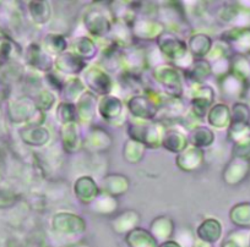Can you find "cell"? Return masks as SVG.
<instances>
[{"label":"cell","mask_w":250,"mask_h":247,"mask_svg":"<svg viewBox=\"0 0 250 247\" xmlns=\"http://www.w3.org/2000/svg\"><path fill=\"white\" fill-rule=\"evenodd\" d=\"M58 115H59V119L62 121H71L76 115V109L71 104H60L59 109H58Z\"/></svg>","instance_id":"ffe728a7"},{"label":"cell","mask_w":250,"mask_h":247,"mask_svg":"<svg viewBox=\"0 0 250 247\" xmlns=\"http://www.w3.org/2000/svg\"><path fill=\"white\" fill-rule=\"evenodd\" d=\"M57 65L59 66L60 70L65 71V73L74 74L79 73L85 66V63H83V59L80 57H78V55L62 54L57 60Z\"/></svg>","instance_id":"52a82bcc"},{"label":"cell","mask_w":250,"mask_h":247,"mask_svg":"<svg viewBox=\"0 0 250 247\" xmlns=\"http://www.w3.org/2000/svg\"><path fill=\"white\" fill-rule=\"evenodd\" d=\"M130 110L134 115H138L139 117H145L150 119L156 114V105L150 99L145 97H135L129 103Z\"/></svg>","instance_id":"3957f363"},{"label":"cell","mask_w":250,"mask_h":247,"mask_svg":"<svg viewBox=\"0 0 250 247\" xmlns=\"http://www.w3.org/2000/svg\"><path fill=\"white\" fill-rule=\"evenodd\" d=\"M191 140H193V143L196 147H203V146H208L212 142L213 135L208 129L198 128L194 130Z\"/></svg>","instance_id":"9a60e30c"},{"label":"cell","mask_w":250,"mask_h":247,"mask_svg":"<svg viewBox=\"0 0 250 247\" xmlns=\"http://www.w3.org/2000/svg\"><path fill=\"white\" fill-rule=\"evenodd\" d=\"M75 191L78 192L79 197L83 201H88L97 196V188H96L95 182L90 177L87 179V186H83L81 179L79 180L78 185L75 186Z\"/></svg>","instance_id":"4fadbf2b"},{"label":"cell","mask_w":250,"mask_h":247,"mask_svg":"<svg viewBox=\"0 0 250 247\" xmlns=\"http://www.w3.org/2000/svg\"><path fill=\"white\" fill-rule=\"evenodd\" d=\"M54 227L64 232H79L85 229V223L75 215L59 214L54 218Z\"/></svg>","instance_id":"6da1fadb"},{"label":"cell","mask_w":250,"mask_h":247,"mask_svg":"<svg viewBox=\"0 0 250 247\" xmlns=\"http://www.w3.org/2000/svg\"><path fill=\"white\" fill-rule=\"evenodd\" d=\"M75 50H78L79 55L87 57V59H90L96 52L93 43L90 39H87V38H83V39L79 40L75 44Z\"/></svg>","instance_id":"d6986e66"},{"label":"cell","mask_w":250,"mask_h":247,"mask_svg":"<svg viewBox=\"0 0 250 247\" xmlns=\"http://www.w3.org/2000/svg\"><path fill=\"white\" fill-rule=\"evenodd\" d=\"M199 237L203 240L204 242H212L217 241L218 237L221 235V225L217 220L215 219H208L199 227L198 229Z\"/></svg>","instance_id":"5b68a950"},{"label":"cell","mask_w":250,"mask_h":247,"mask_svg":"<svg viewBox=\"0 0 250 247\" xmlns=\"http://www.w3.org/2000/svg\"><path fill=\"white\" fill-rule=\"evenodd\" d=\"M228 116L229 115H228V109L226 105H216V108H213L210 114V122L217 128H222L223 125H226Z\"/></svg>","instance_id":"2e32d148"},{"label":"cell","mask_w":250,"mask_h":247,"mask_svg":"<svg viewBox=\"0 0 250 247\" xmlns=\"http://www.w3.org/2000/svg\"><path fill=\"white\" fill-rule=\"evenodd\" d=\"M208 74H210V66L204 60H198L196 63H194L190 71H189L190 77L195 78L196 81L201 80V78H205Z\"/></svg>","instance_id":"e0dca14e"},{"label":"cell","mask_w":250,"mask_h":247,"mask_svg":"<svg viewBox=\"0 0 250 247\" xmlns=\"http://www.w3.org/2000/svg\"><path fill=\"white\" fill-rule=\"evenodd\" d=\"M64 130L66 131L65 136H62L65 148L76 147L79 145V133H76V126L74 124H68V125H65Z\"/></svg>","instance_id":"ac0fdd59"},{"label":"cell","mask_w":250,"mask_h":247,"mask_svg":"<svg viewBox=\"0 0 250 247\" xmlns=\"http://www.w3.org/2000/svg\"><path fill=\"white\" fill-rule=\"evenodd\" d=\"M85 23L88 26V30L93 35H102V33L107 32L108 28H109L107 18L100 10L90 11L85 18Z\"/></svg>","instance_id":"277c9868"},{"label":"cell","mask_w":250,"mask_h":247,"mask_svg":"<svg viewBox=\"0 0 250 247\" xmlns=\"http://www.w3.org/2000/svg\"><path fill=\"white\" fill-rule=\"evenodd\" d=\"M100 112L105 119H114V117H118V115L122 112V103L115 97L103 98Z\"/></svg>","instance_id":"30bf717a"},{"label":"cell","mask_w":250,"mask_h":247,"mask_svg":"<svg viewBox=\"0 0 250 247\" xmlns=\"http://www.w3.org/2000/svg\"><path fill=\"white\" fill-rule=\"evenodd\" d=\"M222 247H238L234 242H226V244L222 245Z\"/></svg>","instance_id":"cb8c5ba5"},{"label":"cell","mask_w":250,"mask_h":247,"mask_svg":"<svg viewBox=\"0 0 250 247\" xmlns=\"http://www.w3.org/2000/svg\"><path fill=\"white\" fill-rule=\"evenodd\" d=\"M157 80L162 83L168 90H180V78L177 71L170 69L169 66H163L162 69L157 70Z\"/></svg>","instance_id":"9c48e42d"},{"label":"cell","mask_w":250,"mask_h":247,"mask_svg":"<svg viewBox=\"0 0 250 247\" xmlns=\"http://www.w3.org/2000/svg\"><path fill=\"white\" fill-rule=\"evenodd\" d=\"M194 247H212V246H211V244H208V242L203 241V242H198Z\"/></svg>","instance_id":"603a6c76"},{"label":"cell","mask_w":250,"mask_h":247,"mask_svg":"<svg viewBox=\"0 0 250 247\" xmlns=\"http://www.w3.org/2000/svg\"><path fill=\"white\" fill-rule=\"evenodd\" d=\"M160 247H180V246L174 241H167V242H163Z\"/></svg>","instance_id":"7402d4cb"},{"label":"cell","mask_w":250,"mask_h":247,"mask_svg":"<svg viewBox=\"0 0 250 247\" xmlns=\"http://www.w3.org/2000/svg\"><path fill=\"white\" fill-rule=\"evenodd\" d=\"M129 246L131 247H156L155 237L141 229H135L126 236Z\"/></svg>","instance_id":"ba28073f"},{"label":"cell","mask_w":250,"mask_h":247,"mask_svg":"<svg viewBox=\"0 0 250 247\" xmlns=\"http://www.w3.org/2000/svg\"><path fill=\"white\" fill-rule=\"evenodd\" d=\"M86 83L98 93H107L110 90V81L103 71L98 69H90L85 75Z\"/></svg>","instance_id":"7a4b0ae2"},{"label":"cell","mask_w":250,"mask_h":247,"mask_svg":"<svg viewBox=\"0 0 250 247\" xmlns=\"http://www.w3.org/2000/svg\"><path fill=\"white\" fill-rule=\"evenodd\" d=\"M210 45H211V40L208 39V36H204V35H198L195 37L191 38L190 40V47L191 50L195 55L198 57H201V55L206 54L210 49Z\"/></svg>","instance_id":"5bb4252c"},{"label":"cell","mask_w":250,"mask_h":247,"mask_svg":"<svg viewBox=\"0 0 250 247\" xmlns=\"http://www.w3.org/2000/svg\"><path fill=\"white\" fill-rule=\"evenodd\" d=\"M163 145L166 148H168L169 151L173 152H178V151H182L185 148L187 145V141H185L184 136L182 133H177V131H168L167 133L163 137Z\"/></svg>","instance_id":"7c38bea8"},{"label":"cell","mask_w":250,"mask_h":247,"mask_svg":"<svg viewBox=\"0 0 250 247\" xmlns=\"http://www.w3.org/2000/svg\"><path fill=\"white\" fill-rule=\"evenodd\" d=\"M201 155L203 154H201L200 151H198L196 148H190V150H188L184 154L178 158L179 160L183 159V162H178V164L182 169L185 170L196 169L198 167H200V163L203 160Z\"/></svg>","instance_id":"8fae6325"},{"label":"cell","mask_w":250,"mask_h":247,"mask_svg":"<svg viewBox=\"0 0 250 247\" xmlns=\"http://www.w3.org/2000/svg\"><path fill=\"white\" fill-rule=\"evenodd\" d=\"M47 39L49 42H53V44H48V47H49V49L52 52H54V47H57V52H62L65 48V40H64L62 37H60V36H50Z\"/></svg>","instance_id":"44dd1931"},{"label":"cell","mask_w":250,"mask_h":247,"mask_svg":"<svg viewBox=\"0 0 250 247\" xmlns=\"http://www.w3.org/2000/svg\"><path fill=\"white\" fill-rule=\"evenodd\" d=\"M161 48H162L163 53L168 57H173V59H178L182 57L187 52L184 42L177 39L175 37H166L163 38V42L160 43Z\"/></svg>","instance_id":"8992f818"}]
</instances>
